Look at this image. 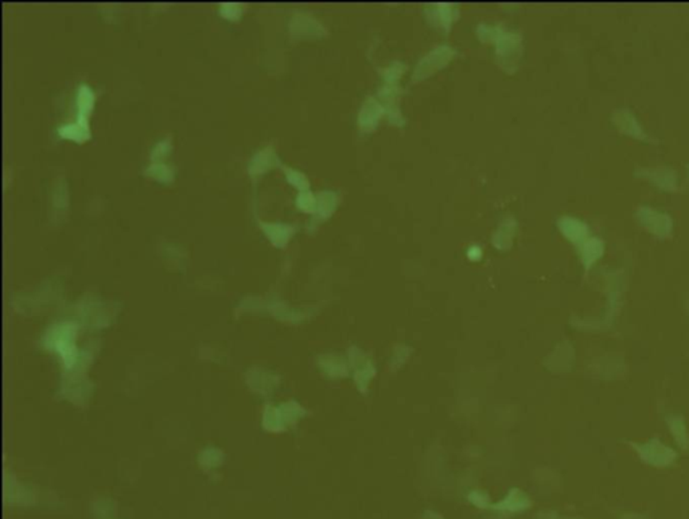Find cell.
I'll use <instances>...</instances> for the list:
<instances>
[{
  "label": "cell",
  "instance_id": "cell-1",
  "mask_svg": "<svg viewBox=\"0 0 689 519\" xmlns=\"http://www.w3.org/2000/svg\"><path fill=\"white\" fill-rule=\"evenodd\" d=\"M60 135L62 137H67V139L82 142V140L88 139V128H86L85 124H81V122L77 125H67V127H62L60 130Z\"/></svg>",
  "mask_w": 689,
  "mask_h": 519
}]
</instances>
